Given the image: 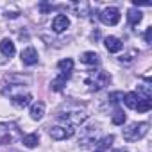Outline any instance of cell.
<instances>
[{"label":"cell","mask_w":152,"mask_h":152,"mask_svg":"<svg viewBox=\"0 0 152 152\" xmlns=\"http://www.w3.org/2000/svg\"><path fill=\"white\" fill-rule=\"evenodd\" d=\"M147 132H148V124H147V122L131 124V125L124 131V140H125V141H138V140H141Z\"/></svg>","instance_id":"cell-1"},{"label":"cell","mask_w":152,"mask_h":152,"mask_svg":"<svg viewBox=\"0 0 152 152\" xmlns=\"http://www.w3.org/2000/svg\"><path fill=\"white\" fill-rule=\"evenodd\" d=\"M20 138V129L15 124H0V145H9Z\"/></svg>","instance_id":"cell-2"},{"label":"cell","mask_w":152,"mask_h":152,"mask_svg":"<svg viewBox=\"0 0 152 152\" xmlns=\"http://www.w3.org/2000/svg\"><path fill=\"white\" fill-rule=\"evenodd\" d=\"M109 83V75L102 70H97V72H90L88 77H86V84L90 86V90H100L104 88L106 84Z\"/></svg>","instance_id":"cell-3"},{"label":"cell","mask_w":152,"mask_h":152,"mask_svg":"<svg viewBox=\"0 0 152 152\" xmlns=\"http://www.w3.org/2000/svg\"><path fill=\"white\" fill-rule=\"evenodd\" d=\"M88 118V115L81 109H73V111H68V113H63L59 115V120L63 124H68V127H75V125H81L84 120Z\"/></svg>","instance_id":"cell-4"},{"label":"cell","mask_w":152,"mask_h":152,"mask_svg":"<svg viewBox=\"0 0 152 152\" xmlns=\"http://www.w3.org/2000/svg\"><path fill=\"white\" fill-rule=\"evenodd\" d=\"M100 20H102V23H106V25H116V23L120 22V11H118L116 7H107V9L102 11Z\"/></svg>","instance_id":"cell-5"},{"label":"cell","mask_w":152,"mask_h":152,"mask_svg":"<svg viewBox=\"0 0 152 152\" xmlns=\"http://www.w3.org/2000/svg\"><path fill=\"white\" fill-rule=\"evenodd\" d=\"M48 132H50V138L56 140V141H61V140H66V138H72L73 136V129L72 127H63V125L52 127Z\"/></svg>","instance_id":"cell-6"},{"label":"cell","mask_w":152,"mask_h":152,"mask_svg":"<svg viewBox=\"0 0 152 152\" xmlns=\"http://www.w3.org/2000/svg\"><path fill=\"white\" fill-rule=\"evenodd\" d=\"M22 63L27 64V66H32L38 63V52L34 47H27L23 52H22Z\"/></svg>","instance_id":"cell-7"},{"label":"cell","mask_w":152,"mask_h":152,"mask_svg":"<svg viewBox=\"0 0 152 152\" xmlns=\"http://www.w3.org/2000/svg\"><path fill=\"white\" fill-rule=\"evenodd\" d=\"M68 25H70V20L64 16V15H57L54 20H52V29H54V32H63V31H66L68 29Z\"/></svg>","instance_id":"cell-8"},{"label":"cell","mask_w":152,"mask_h":152,"mask_svg":"<svg viewBox=\"0 0 152 152\" xmlns=\"http://www.w3.org/2000/svg\"><path fill=\"white\" fill-rule=\"evenodd\" d=\"M31 100H32V95L31 93H20V95H13L11 97V102H13V106H16V107H25V106H29L31 104Z\"/></svg>","instance_id":"cell-9"},{"label":"cell","mask_w":152,"mask_h":152,"mask_svg":"<svg viewBox=\"0 0 152 152\" xmlns=\"http://www.w3.org/2000/svg\"><path fill=\"white\" fill-rule=\"evenodd\" d=\"M104 43H106V48L109 50V52H120L122 50V41L118 39V38H115V36H107L106 39H104Z\"/></svg>","instance_id":"cell-10"},{"label":"cell","mask_w":152,"mask_h":152,"mask_svg":"<svg viewBox=\"0 0 152 152\" xmlns=\"http://www.w3.org/2000/svg\"><path fill=\"white\" fill-rule=\"evenodd\" d=\"M0 50H2V54H4L6 57H13V56H15V52H16L15 43H13L11 39H7V38L0 41Z\"/></svg>","instance_id":"cell-11"},{"label":"cell","mask_w":152,"mask_h":152,"mask_svg":"<svg viewBox=\"0 0 152 152\" xmlns=\"http://www.w3.org/2000/svg\"><path fill=\"white\" fill-rule=\"evenodd\" d=\"M43 113H45V104L43 102H36L31 107V118L32 120H41L43 118Z\"/></svg>","instance_id":"cell-12"},{"label":"cell","mask_w":152,"mask_h":152,"mask_svg":"<svg viewBox=\"0 0 152 152\" xmlns=\"http://www.w3.org/2000/svg\"><path fill=\"white\" fill-rule=\"evenodd\" d=\"M124 102H125V106H127V107L136 109V106H138V102H140V95H138V93H134V91H131V93L124 95Z\"/></svg>","instance_id":"cell-13"},{"label":"cell","mask_w":152,"mask_h":152,"mask_svg":"<svg viewBox=\"0 0 152 152\" xmlns=\"http://www.w3.org/2000/svg\"><path fill=\"white\" fill-rule=\"evenodd\" d=\"M113 141H115V136H106V138H102V140L95 145V152H106V150L111 147Z\"/></svg>","instance_id":"cell-14"},{"label":"cell","mask_w":152,"mask_h":152,"mask_svg":"<svg viewBox=\"0 0 152 152\" xmlns=\"http://www.w3.org/2000/svg\"><path fill=\"white\" fill-rule=\"evenodd\" d=\"M68 77H70V73H61L57 79L52 81V90H54V91H61L63 86H66V79H68Z\"/></svg>","instance_id":"cell-15"},{"label":"cell","mask_w":152,"mask_h":152,"mask_svg":"<svg viewBox=\"0 0 152 152\" xmlns=\"http://www.w3.org/2000/svg\"><path fill=\"white\" fill-rule=\"evenodd\" d=\"M38 141H39V136H38V132L27 134V136H23V140H22V143H23L27 148H34V147L38 145Z\"/></svg>","instance_id":"cell-16"},{"label":"cell","mask_w":152,"mask_h":152,"mask_svg":"<svg viewBox=\"0 0 152 152\" xmlns=\"http://www.w3.org/2000/svg\"><path fill=\"white\" fill-rule=\"evenodd\" d=\"M81 61L84 63V64H99V54H95V52H84L83 56H81Z\"/></svg>","instance_id":"cell-17"},{"label":"cell","mask_w":152,"mask_h":152,"mask_svg":"<svg viewBox=\"0 0 152 152\" xmlns=\"http://www.w3.org/2000/svg\"><path fill=\"white\" fill-rule=\"evenodd\" d=\"M127 20H129V23L134 27V25H138V23L141 22V13H140L138 9H129V13H127Z\"/></svg>","instance_id":"cell-18"},{"label":"cell","mask_w":152,"mask_h":152,"mask_svg":"<svg viewBox=\"0 0 152 152\" xmlns=\"http://www.w3.org/2000/svg\"><path fill=\"white\" fill-rule=\"evenodd\" d=\"M57 68L61 70V73H72L73 61H72V59H61V61L57 63Z\"/></svg>","instance_id":"cell-19"},{"label":"cell","mask_w":152,"mask_h":152,"mask_svg":"<svg viewBox=\"0 0 152 152\" xmlns=\"http://www.w3.org/2000/svg\"><path fill=\"white\" fill-rule=\"evenodd\" d=\"M150 107H152V102H150V100L140 99V102H138V106H136V111H138V113H147Z\"/></svg>","instance_id":"cell-20"},{"label":"cell","mask_w":152,"mask_h":152,"mask_svg":"<svg viewBox=\"0 0 152 152\" xmlns=\"http://www.w3.org/2000/svg\"><path fill=\"white\" fill-rule=\"evenodd\" d=\"M111 122H113L115 125H122V124L125 122V113H124L122 109H116L115 115L111 116Z\"/></svg>","instance_id":"cell-21"},{"label":"cell","mask_w":152,"mask_h":152,"mask_svg":"<svg viewBox=\"0 0 152 152\" xmlns=\"http://www.w3.org/2000/svg\"><path fill=\"white\" fill-rule=\"evenodd\" d=\"M132 56H136V50H132V52H129L127 56H122V61H125V63H129V61H132Z\"/></svg>","instance_id":"cell-22"},{"label":"cell","mask_w":152,"mask_h":152,"mask_svg":"<svg viewBox=\"0 0 152 152\" xmlns=\"http://www.w3.org/2000/svg\"><path fill=\"white\" fill-rule=\"evenodd\" d=\"M145 41H147V43H150V41H152V27H148V29H147V32H145Z\"/></svg>","instance_id":"cell-23"},{"label":"cell","mask_w":152,"mask_h":152,"mask_svg":"<svg viewBox=\"0 0 152 152\" xmlns=\"http://www.w3.org/2000/svg\"><path fill=\"white\" fill-rule=\"evenodd\" d=\"M113 152H127V148H116V150H113Z\"/></svg>","instance_id":"cell-24"}]
</instances>
